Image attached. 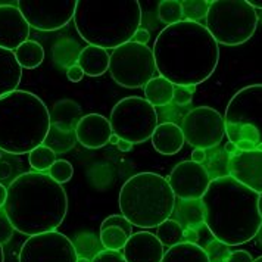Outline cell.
I'll list each match as a JSON object with an SVG mask.
<instances>
[{"label":"cell","instance_id":"obj_36","mask_svg":"<svg viewBox=\"0 0 262 262\" xmlns=\"http://www.w3.org/2000/svg\"><path fill=\"white\" fill-rule=\"evenodd\" d=\"M194 92V85L191 87H181V85H176L174 89V97L172 102L179 106L187 105L191 102V93Z\"/></svg>","mask_w":262,"mask_h":262},{"label":"cell","instance_id":"obj_8","mask_svg":"<svg viewBox=\"0 0 262 262\" xmlns=\"http://www.w3.org/2000/svg\"><path fill=\"white\" fill-rule=\"evenodd\" d=\"M256 11L248 0H215L206 13V28L218 45L238 46L253 36Z\"/></svg>","mask_w":262,"mask_h":262},{"label":"cell","instance_id":"obj_4","mask_svg":"<svg viewBox=\"0 0 262 262\" xmlns=\"http://www.w3.org/2000/svg\"><path fill=\"white\" fill-rule=\"evenodd\" d=\"M74 23L90 46L118 49L133 40L142 24L137 0H77Z\"/></svg>","mask_w":262,"mask_h":262},{"label":"cell","instance_id":"obj_11","mask_svg":"<svg viewBox=\"0 0 262 262\" xmlns=\"http://www.w3.org/2000/svg\"><path fill=\"white\" fill-rule=\"evenodd\" d=\"M184 140L194 149H212L223 142L226 122L223 115L209 106L191 109L183 119Z\"/></svg>","mask_w":262,"mask_h":262},{"label":"cell","instance_id":"obj_13","mask_svg":"<svg viewBox=\"0 0 262 262\" xmlns=\"http://www.w3.org/2000/svg\"><path fill=\"white\" fill-rule=\"evenodd\" d=\"M77 249L59 231L30 236L19 252V262H77Z\"/></svg>","mask_w":262,"mask_h":262},{"label":"cell","instance_id":"obj_30","mask_svg":"<svg viewBox=\"0 0 262 262\" xmlns=\"http://www.w3.org/2000/svg\"><path fill=\"white\" fill-rule=\"evenodd\" d=\"M158 16L167 27L183 21L181 2H179V0H162V2H159Z\"/></svg>","mask_w":262,"mask_h":262},{"label":"cell","instance_id":"obj_18","mask_svg":"<svg viewBox=\"0 0 262 262\" xmlns=\"http://www.w3.org/2000/svg\"><path fill=\"white\" fill-rule=\"evenodd\" d=\"M114 134L111 122L106 117L100 114H89L80 119L75 136L77 142L87 149H100L109 143L111 136Z\"/></svg>","mask_w":262,"mask_h":262},{"label":"cell","instance_id":"obj_47","mask_svg":"<svg viewBox=\"0 0 262 262\" xmlns=\"http://www.w3.org/2000/svg\"><path fill=\"white\" fill-rule=\"evenodd\" d=\"M118 142H119L118 136H117V134H112V136H111V139H109V143H111V144H118Z\"/></svg>","mask_w":262,"mask_h":262},{"label":"cell","instance_id":"obj_22","mask_svg":"<svg viewBox=\"0 0 262 262\" xmlns=\"http://www.w3.org/2000/svg\"><path fill=\"white\" fill-rule=\"evenodd\" d=\"M111 55L107 50L97 46H85L78 55L77 63L81 67L85 75L89 77H99L109 70Z\"/></svg>","mask_w":262,"mask_h":262},{"label":"cell","instance_id":"obj_37","mask_svg":"<svg viewBox=\"0 0 262 262\" xmlns=\"http://www.w3.org/2000/svg\"><path fill=\"white\" fill-rule=\"evenodd\" d=\"M92 262H127L124 255L121 252H115V250H102L99 253H96L95 258Z\"/></svg>","mask_w":262,"mask_h":262},{"label":"cell","instance_id":"obj_40","mask_svg":"<svg viewBox=\"0 0 262 262\" xmlns=\"http://www.w3.org/2000/svg\"><path fill=\"white\" fill-rule=\"evenodd\" d=\"M149 38H150L149 31H147V30H144V28H139V30L136 31V34L133 36V40H131V41H134V43H140V45H146V43L149 41Z\"/></svg>","mask_w":262,"mask_h":262},{"label":"cell","instance_id":"obj_41","mask_svg":"<svg viewBox=\"0 0 262 262\" xmlns=\"http://www.w3.org/2000/svg\"><path fill=\"white\" fill-rule=\"evenodd\" d=\"M205 159H206V154H205L203 149H194V150L191 152V161H193V162L202 165V162H205Z\"/></svg>","mask_w":262,"mask_h":262},{"label":"cell","instance_id":"obj_44","mask_svg":"<svg viewBox=\"0 0 262 262\" xmlns=\"http://www.w3.org/2000/svg\"><path fill=\"white\" fill-rule=\"evenodd\" d=\"M117 146H118V149L121 150V152H128V150H131V147H133V143L127 142V140H122V139H119V142Z\"/></svg>","mask_w":262,"mask_h":262},{"label":"cell","instance_id":"obj_28","mask_svg":"<svg viewBox=\"0 0 262 262\" xmlns=\"http://www.w3.org/2000/svg\"><path fill=\"white\" fill-rule=\"evenodd\" d=\"M183 236H184V227L181 226L179 221H174V220L168 218L167 221H164L162 224L158 226L156 237L159 238L162 246L167 248V249L181 243Z\"/></svg>","mask_w":262,"mask_h":262},{"label":"cell","instance_id":"obj_9","mask_svg":"<svg viewBox=\"0 0 262 262\" xmlns=\"http://www.w3.org/2000/svg\"><path fill=\"white\" fill-rule=\"evenodd\" d=\"M111 127L119 139L133 144L152 139L158 127V114L146 99L128 96L119 100L111 112Z\"/></svg>","mask_w":262,"mask_h":262},{"label":"cell","instance_id":"obj_12","mask_svg":"<svg viewBox=\"0 0 262 262\" xmlns=\"http://www.w3.org/2000/svg\"><path fill=\"white\" fill-rule=\"evenodd\" d=\"M16 6L30 28L56 31L74 18L77 0H18Z\"/></svg>","mask_w":262,"mask_h":262},{"label":"cell","instance_id":"obj_35","mask_svg":"<svg viewBox=\"0 0 262 262\" xmlns=\"http://www.w3.org/2000/svg\"><path fill=\"white\" fill-rule=\"evenodd\" d=\"M13 226L6 214L5 208H0V245H6L11 242L13 236Z\"/></svg>","mask_w":262,"mask_h":262},{"label":"cell","instance_id":"obj_17","mask_svg":"<svg viewBox=\"0 0 262 262\" xmlns=\"http://www.w3.org/2000/svg\"><path fill=\"white\" fill-rule=\"evenodd\" d=\"M165 253V248L155 234L140 231L131 234L122 255L127 262H161Z\"/></svg>","mask_w":262,"mask_h":262},{"label":"cell","instance_id":"obj_45","mask_svg":"<svg viewBox=\"0 0 262 262\" xmlns=\"http://www.w3.org/2000/svg\"><path fill=\"white\" fill-rule=\"evenodd\" d=\"M226 152H227V154H230V155H234V154H237L238 150H237V147H236L234 144L228 142V143H227V146H226Z\"/></svg>","mask_w":262,"mask_h":262},{"label":"cell","instance_id":"obj_21","mask_svg":"<svg viewBox=\"0 0 262 262\" xmlns=\"http://www.w3.org/2000/svg\"><path fill=\"white\" fill-rule=\"evenodd\" d=\"M81 117V107L74 100H59L50 111V125L65 131H75Z\"/></svg>","mask_w":262,"mask_h":262},{"label":"cell","instance_id":"obj_42","mask_svg":"<svg viewBox=\"0 0 262 262\" xmlns=\"http://www.w3.org/2000/svg\"><path fill=\"white\" fill-rule=\"evenodd\" d=\"M183 238H186V242L189 243H196L198 242V230H193V228H184V236Z\"/></svg>","mask_w":262,"mask_h":262},{"label":"cell","instance_id":"obj_16","mask_svg":"<svg viewBox=\"0 0 262 262\" xmlns=\"http://www.w3.org/2000/svg\"><path fill=\"white\" fill-rule=\"evenodd\" d=\"M30 25L15 5H0V48L15 52L28 40Z\"/></svg>","mask_w":262,"mask_h":262},{"label":"cell","instance_id":"obj_34","mask_svg":"<svg viewBox=\"0 0 262 262\" xmlns=\"http://www.w3.org/2000/svg\"><path fill=\"white\" fill-rule=\"evenodd\" d=\"M107 227H117V228H121L122 231H125V234H127L128 237L133 234V224H131L130 221H128L124 215H111V216H107L106 220L102 223L100 230L107 228Z\"/></svg>","mask_w":262,"mask_h":262},{"label":"cell","instance_id":"obj_29","mask_svg":"<svg viewBox=\"0 0 262 262\" xmlns=\"http://www.w3.org/2000/svg\"><path fill=\"white\" fill-rule=\"evenodd\" d=\"M28 161L36 172H43L56 162V154L52 149H49L48 146L41 144L28 154Z\"/></svg>","mask_w":262,"mask_h":262},{"label":"cell","instance_id":"obj_51","mask_svg":"<svg viewBox=\"0 0 262 262\" xmlns=\"http://www.w3.org/2000/svg\"><path fill=\"white\" fill-rule=\"evenodd\" d=\"M77 262H92V259H89V258H85V256H83V258H80V256H78Z\"/></svg>","mask_w":262,"mask_h":262},{"label":"cell","instance_id":"obj_48","mask_svg":"<svg viewBox=\"0 0 262 262\" xmlns=\"http://www.w3.org/2000/svg\"><path fill=\"white\" fill-rule=\"evenodd\" d=\"M258 209H259V215L262 218V193L259 194V201H258Z\"/></svg>","mask_w":262,"mask_h":262},{"label":"cell","instance_id":"obj_14","mask_svg":"<svg viewBox=\"0 0 262 262\" xmlns=\"http://www.w3.org/2000/svg\"><path fill=\"white\" fill-rule=\"evenodd\" d=\"M167 180L180 201H201L211 184L208 169L193 161L180 162Z\"/></svg>","mask_w":262,"mask_h":262},{"label":"cell","instance_id":"obj_23","mask_svg":"<svg viewBox=\"0 0 262 262\" xmlns=\"http://www.w3.org/2000/svg\"><path fill=\"white\" fill-rule=\"evenodd\" d=\"M161 262H211L206 249L198 243L181 242L165 250Z\"/></svg>","mask_w":262,"mask_h":262},{"label":"cell","instance_id":"obj_2","mask_svg":"<svg viewBox=\"0 0 262 262\" xmlns=\"http://www.w3.org/2000/svg\"><path fill=\"white\" fill-rule=\"evenodd\" d=\"M259 194L230 176L211 180L201 202L205 226L215 240L237 246L256 237L262 226Z\"/></svg>","mask_w":262,"mask_h":262},{"label":"cell","instance_id":"obj_20","mask_svg":"<svg viewBox=\"0 0 262 262\" xmlns=\"http://www.w3.org/2000/svg\"><path fill=\"white\" fill-rule=\"evenodd\" d=\"M23 78V68L12 50L0 48V97L16 90Z\"/></svg>","mask_w":262,"mask_h":262},{"label":"cell","instance_id":"obj_38","mask_svg":"<svg viewBox=\"0 0 262 262\" xmlns=\"http://www.w3.org/2000/svg\"><path fill=\"white\" fill-rule=\"evenodd\" d=\"M226 262H253V258L248 250H234L227 256Z\"/></svg>","mask_w":262,"mask_h":262},{"label":"cell","instance_id":"obj_43","mask_svg":"<svg viewBox=\"0 0 262 262\" xmlns=\"http://www.w3.org/2000/svg\"><path fill=\"white\" fill-rule=\"evenodd\" d=\"M6 199H8V187H5V186L0 183V208L5 206Z\"/></svg>","mask_w":262,"mask_h":262},{"label":"cell","instance_id":"obj_10","mask_svg":"<svg viewBox=\"0 0 262 262\" xmlns=\"http://www.w3.org/2000/svg\"><path fill=\"white\" fill-rule=\"evenodd\" d=\"M112 78L122 87H144L158 72L152 49L146 45L128 41L114 50L109 60Z\"/></svg>","mask_w":262,"mask_h":262},{"label":"cell","instance_id":"obj_15","mask_svg":"<svg viewBox=\"0 0 262 262\" xmlns=\"http://www.w3.org/2000/svg\"><path fill=\"white\" fill-rule=\"evenodd\" d=\"M228 176L250 190L262 193V150L237 152L228 161Z\"/></svg>","mask_w":262,"mask_h":262},{"label":"cell","instance_id":"obj_5","mask_svg":"<svg viewBox=\"0 0 262 262\" xmlns=\"http://www.w3.org/2000/svg\"><path fill=\"white\" fill-rule=\"evenodd\" d=\"M50 130V111L34 93L15 90L0 97V150L30 154L41 146Z\"/></svg>","mask_w":262,"mask_h":262},{"label":"cell","instance_id":"obj_7","mask_svg":"<svg viewBox=\"0 0 262 262\" xmlns=\"http://www.w3.org/2000/svg\"><path fill=\"white\" fill-rule=\"evenodd\" d=\"M226 134L238 152L262 150V84L243 87L226 109Z\"/></svg>","mask_w":262,"mask_h":262},{"label":"cell","instance_id":"obj_26","mask_svg":"<svg viewBox=\"0 0 262 262\" xmlns=\"http://www.w3.org/2000/svg\"><path fill=\"white\" fill-rule=\"evenodd\" d=\"M77 142V136L75 131H65L56 128L53 125H50L45 146H48L49 149H52L55 154H65L68 150H71L74 144Z\"/></svg>","mask_w":262,"mask_h":262},{"label":"cell","instance_id":"obj_33","mask_svg":"<svg viewBox=\"0 0 262 262\" xmlns=\"http://www.w3.org/2000/svg\"><path fill=\"white\" fill-rule=\"evenodd\" d=\"M72 174H74L72 164L65 159H56V162L49 168V177L59 184L70 181L72 179Z\"/></svg>","mask_w":262,"mask_h":262},{"label":"cell","instance_id":"obj_39","mask_svg":"<svg viewBox=\"0 0 262 262\" xmlns=\"http://www.w3.org/2000/svg\"><path fill=\"white\" fill-rule=\"evenodd\" d=\"M67 77H68V80L72 81V83H78V81L83 80L84 71L81 70V67H80L78 63H74V65H71V67L67 70Z\"/></svg>","mask_w":262,"mask_h":262},{"label":"cell","instance_id":"obj_24","mask_svg":"<svg viewBox=\"0 0 262 262\" xmlns=\"http://www.w3.org/2000/svg\"><path fill=\"white\" fill-rule=\"evenodd\" d=\"M176 85L164 77H155L144 85V97L152 106H167L172 102Z\"/></svg>","mask_w":262,"mask_h":262},{"label":"cell","instance_id":"obj_53","mask_svg":"<svg viewBox=\"0 0 262 262\" xmlns=\"http://www.w3.org/2000/svg\"><path fill=\"white\" fill-rule=\"evenodd\" d=\"M0 156H2V150H0Z\"/></svg>","mask_w":262,"mask_h":262},{"label":"cell","instance_id":"obj_32","mask_svg":"<svg viewBox=\"0 0 262 262\" xmlns=\"http://www.w3.org/2000/svg\"><path fill=\"white\" fill-rule=\"evenodd\" d=\"M211 2L208 0H183L181 8H183V18L186 21H193L198 23V19L206 18V13L209 11Z\"/></svg>","mask_w":262,"mask_h":262},{"label":"cell","instance_id":"obj_50","mask_svg":"<svg viewBox=\"0 0 262 262\" xmlns=\"http://www.w3.org/2000/svg\"><path fill=\"white\" fill-rule=\"evenodd\" d=\"M256 236H258V240H259V245L262 246V226L261 228H259V231H258V234H256Z\"/></svg>","mask_w":262,"mask_h":262},{"label":"cell","instance_id":"obj_25","mask_svg":"<svg viewBox=\"0 0 262 262\" xmlns=\"http://www.w3.org/2000/svg\"><path fill=\"white\" fill-rule=\"evenodd\" d=\"M13 53L23 70H34L45 60V49L34 40H27Z\"/></svg>","mask_w":262,"mask_h":262},{"label":"cell","instance_id":"obj_46","mask_svg":"<svg viewBox=\"0 0 262 262\" xmlns=\"http://www.w3.org/2000/svg\"><path fill=\"white\" fill-rule=\"evenodd\" d=\"M248 3L253 9H262V0H248Z\"/></svg>","mask_w":262,"mask_h":262},{"label":"cell","instance_id":"obj_52","mask_svg":"<svg viewBox=\"0 0 262 262\" xmlns=\"http://www.w3.org/2000/svg\"><path fill=\"white\" fill-rule=\"evenodd\" d=\"M253 262H262V256H259L258 259H255V261H253Z\"/></svg>","mask_w":262,"mask_h":262},{"label":"cell","instance_id":"obj_3","mask_svg":"<svg viewBox=\"0 0 262 262\" xmlns=\"http://www.w3.org/2000/svg\"><path fill=\"white\" fill-rule=\"evenodd\" d=\"M5 211L13 228L25 236L56 231L68 211V198L62 184L43 172H25L8 187Z\"/></svg>","mask_w":262,"mask_h":262},{"label":"cell","instance_id":"obj_31","mask_svg":"<svg viewBox=\"0 0 262 262\" xmlns=\"http://www.w3.org/2000/svg\"><path fill=\"white\" fill-rule=\"evenodd\" d=\"M128 240V236L125 234V231H122L121 228L117 227H107L100 230V242L103 245V248L106 250H119L124 249L125 243Z\"/></svg>","mask_w":262,"mask_h":262},{"label":"cell","instance_id":"obj_1","mask_svg":"<svg viewBox=\"0 0 262 262\" xmlns=\"http://www.w3.org/2000/svg\"><path fill=\"white\" fill-rule=\"evenodd\" d=\"M152 52L158 74L181 87L208 80L220 59L218 43L208 28L186 19L165 27L156 37Z\"/></svg>","mask_w":262,"mask_h":262},{"label":"cell","instance_id":"obj_19","mask_svg":"<svg viewBox=\"0 0 262 262\" xmlns=\"http://www.w3.org/2000/svg\"><path fill=\"white\" fill-rule=\"evenodd\" d=\"M184 134L181 127L174 122L159 124L152 134V144L155 150L161 155H176L179 154L184 144Z\"/></svg>","mask_w":262,"mask_h":262},{"label":"cell","instance_id":"obj_27","mask_svg":"<svg viewBox=\"0 0 262 262\" xmlns=\"http://www.w3.org/2000/svg\"><path fill=\"white\" fill-rule=\"evenodd\" d=\"M177 214H179L180 220L183 221V224L186 226V228L198 230L199 227L205 224L203 206L201 201H181Z\"/></svg>","mask_w":262,"mask_h":262},{"label":"cell","instance_id":"obj_6","mask_svg":"<svg viewBox=\"0 0 262 262\" xmlns=\"http://www.w3.org/2000/svg\"><path fill=\"white\" fill-rule=\"evenodd\" d=\"M176 194L167 179L155 172H140L119 190V209L133 226L154 228L167 221L176 209Z\"/></svg>","mask_w":262,"mask_h":262},{"label":"cell","instance_id":"obj_49","mask_svg":"<svg viewBox=\"0 0 262 262\" xmlns=\"http://www.w3.org/2000/svg\"><path fill=\"white\" fill-rule=\"evenodd\" d=\"M0 262H5V252H3V246L0 245Z\"/></svg>","mask_w":262,"mask_h":262}]
</instances>
